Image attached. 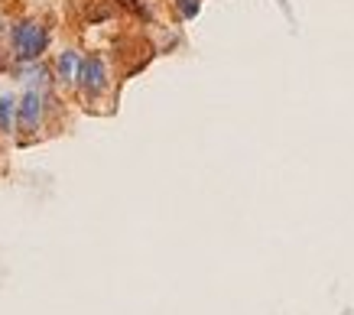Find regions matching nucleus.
Returning a JSON list of instances; mask_svg holds the SVG:
<instances>
[{
    "label": "nucleus",
    "instance_id": "f257e3e1",
    "mask_svg": "<svg viewBox=\"0 0 354 315\" xmlns=\"http://www.w3.org/2000/svg\"><path fill=\"white\" fill-rule=\"evenodd\" d=\"M10 49L17 62H39L49 49V30L39 20H20L10 30Z\"/></svg>",
    "mask_w": 354,
    "mask_h": 315
},
{
    "label": "nucleus",
    "instance_id": "f03ea898",
    "mask_svg": "<svg viewBox=\"0 0 354 315\" xmlns=\"http://www.w3.org/2000/svg\"><path fill=\"white\" fill-rule=\"evenodd\" d=\"M75 88H78V95H82L85 101H97L111 88L108 66H104V59H101V55H85V59L78 62Z\"/></svg>",
    "mask_w": 354,
    "mask_h": 315
},
{
    "label": "nucleus",
    "instance_id": "7ed1b4c3",
    "mask_svg": "<svg viewBox=\"0 0 354 315\" xmlns=\"http://www.w3.org/2000/svg\"><path fill=\"white\" fill-rule=\"evenodd\" d=\"M43 111H46L43 108V95H39L36 88H30V91L17 101V127H20V133H36L39 131Z\"/></svg>",
    "mask_w": 354,
    "mask_h": 315
},
{
    "label": "nucleus",
    "instance_id": "1a4fd4ad",
    "mask_svg": "<svg viewBox=\"0 0 354 315\" xmlns=\"http://www.w3.org/2000/svg\"><path fill=\"white\" fill-rule=\"evenodd\" d=\"M7 68H10V55H7V52H0V75H3Z\"/></svg>",
    "mask_w": 354,
    "mask_h": 315
},
{
    "label": "nucleus",
    "instance_id": "9d476101",
    "mask_svg": "<svg viewBox=\"0 0 354 315\" xmlns=\"http://www.w3.org/2000/svg\"><path fill=\"white\" fill-rule=\"evenodd\" d=\"M0 33H3V17H0Z\"/></svg>",
    "mask_w": 354,
    "mask_h": 315
},
{
    "label": "nucleus",
    "instance_id": "423d86ee",
    "mask_svg": "<svg viewBox=\"0 0 354 315\" xmlns=\"http://www.w3.org/2000/svg\"><path fill=\"white\" fill-rule=\"evenodd\" d=\"M88 23H104L114 17V3H108V0H91V7L85 10Z\"/></svg>",
    "mask_w": 354,
    "mask_h": 315
},
{
    "label": "nucleus",
    "instance_id": "39448f33",
    "mask_svg": "<svg viewBox=\"0 0 354 315\" xmlns=\"http://www.w3.org/2000/svg\"><path fill=\"white\" fill-rule=\"evenodd\" d=\"M13 124H17V98L3 95L0 98V133H13Z\"/></svg>",
    "mask_w": 354,
    "mask_h": 315
},
{
    "label": "nucleus",
    "instance_id": "20e7f679",
    "mask_svg": "<svg viewBox=\"0 0 354 315\" xmlns=\"http://www.w3.org/2000/svg\"><path fill=\"white\" fill-rule=\"evenodd\" d=\"M78 62H82V55H78V52H72V49H68V52H62L59 59H55V78H59L62 85H65V82H75Z\"/></svg>",
    "mask_w": 354,
    "mask_h": 315
},
{
    "label": "nucleus",
    "instance_id": "6e6552de",
    "mask_svg": "<svg viewBox=\"0 0 354 315\" xmlns=\"http://www.w3.org/2000/svg\"><path fill=\"white\" fill-rule=\"evenodd\" d=\"M114 7H120V10H130V13H137V17H150V10L143 7V0H111Z\"/></svg>",
    "mask_w": 354,
    "mask_h": 315
},
{
    "label": "nucleus",
    "instance_id": "0eeeda50",
    "mask_svg": "<svg viewBox=\"0 0 354 315\" xmlns=\"http://www.w3.org/2000/svg\"><path fill=\"white\" fill-rule=\"evenodd\" d=\"M198 7H202V0H176V10H179V17H183V20L198 17Z\"/></svg>",
    "mask_w": 354,
    "mask_h": 315
}]
</instances>
